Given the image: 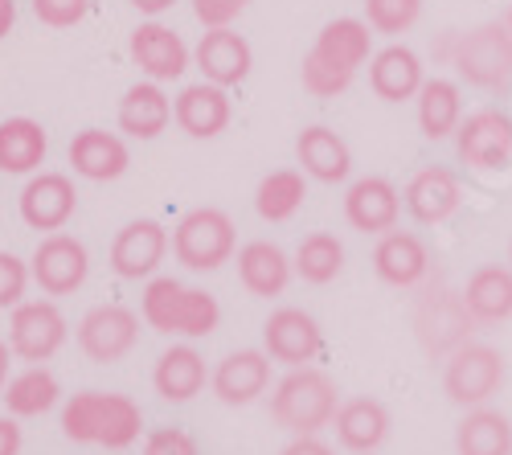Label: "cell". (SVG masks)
Here are the masks:
<instances>
[{
    "mask_svg": "<svg viewBox=\"0 0 512 455\" xmlns=\"http://www.w3.org/2000/svg\"><path fill=\"white\" fill-rule=\"evenodd\" d=\"M373 58V29L361 17H336L328 21L312 50L304 54L300 78H304V91L312 99H336L353 87L357 70Z\"/></svg>",
    "mask_w": 512,
    "mask_h": 455,
    "instance_id": "obj_1",
    "label": "cell"
},
{
    "mask_svg": "<svg viewBox=\"0 0 512 455\" xmlns=\"http://www.w3.org/2000/svg\"><path fill=\"white\" fill-rule=\"evenodd\" d=\"M62 435L82 447L123 451L144 435V410L115 390H78L62 406Z\"/></svg>",
    "mask_w": 512,
    "mask_h": 455,
    "instance_id": "obj_2",
    "label": "cell"
},
{
    "mask_svg": "<svg viewBox=\"0 0 512 455\" xmlns=\"http://www.w3.org/2000/svg\"><path fill=\"white\" fill-rule=\"evenodd\" d=\"M140 316L160 337L201 341L222 324V304L205 287H189L173 275H152L140 296Z\"/></svg>",
    "mask_w": 512,
    "mask_h": 455,
    "instance_id": "obj_3",
    "label": "cell"
},
{
    "mask_svg": "<svg viewBox=\"0 0 512 455\" xmlns=\"http://www.w3.org/2000/svg\"><path fill=\"white\" fill-rule=\"evenodd\" d=\"M340 402H345V398H340V386L332 382L328 369L300 365V369H287V378L275 386V394H271V419L291 439L295 435H320L324 427H332Z\"/></svg>",
    "mask_w": 512,
    "mask_h": 455,
    "instance_id": "obj_4",
    "label": "cell"
},
{
    "mask_svg": "<svg viewBox=\"0 0 512 455\" xmlns=\"http://www.w3.org/2000/svg\"><path fill=\"white\" fill-rule=\"evenodd\" d=\"M472 333H480V324L467 312L463 296L451 292L447 283L426 279L414 300V337H418L422 353L435 361H447L455 349L472 341Z\"/></svg>",
    "mask_w": 512,
    "mask_h": 455,
    "instance_id": "obj_5",
    "label": "cell"
},
{
    "mask_svg": "<svg viewBox=\"0 0 512 455\" xmlns=\"http://www.w3.org/2000/svg\"><path fill=\"white\" fill-rule=\"evenodd\" d=\"M173 255L185 271H218L238 255L234 218L218 205L189 210L173 230Z\"/></svg>",
    "mask_w": 512,
    "mask_h": 455,
    "instance_id": "obj_6",
    "label": "cell"
},
{
    "mask_svg": "<svg viewBox=\"0 0 512 455\" xmlns=\"http://www.w3.org/2000/svg\"><path fill=\"white\" fill-rule=\"evenodd\" d=\"M504 378H508L504 353L484 341H467L443 361V394L463 410L488 406L504 390Z\"/></svg>",
    "mask_w": 512,
    "mask_h": 455,
    "instance_id": "obj_7",
    "label": "cell"
},
{
    "mask_svg": "<svg viewBox=\"0 0 512 455\" xmlns=\"http://www.w3.org/2000/svg\"><path fill=\"white\" fill-rule=\"evenodd\" d=\"M455 70L480 91H504L512 82V29L508 21H488L455 41Z\"/></svg>",
    "mask_w": 512,
    "mask_h": 455,
    "instance_id": "obj_8",
    "label": "cell"
},
{
    "mask_svg": "<svg viewBox=\"0 0 512 455\" xmlns=\"http://www.w3.org/2000/svg\"><path fill=\"white\" fill-rule=\"evenodd\" d=\"M455 152L467 169L476 173H500L512 164V119L496 107H480L463 115L455 132Z\"/></svg>",
    "mask_w": 512,
    "mask_h": 455,
    "instance_id": "obj_9",
    "label": "cell"
},
{
    "mask_svg": "<svg viewBox=\"0 0 512 455\" xmlns=\"http://www.w3.org/2000/svg\"><path fill=\"white\" fill-rule=\"evenodd\" d=\"M70 324L54 300H25L9 316V349L29 365H46L66 345Z\"/></svg>",
    "mask_w": 512,
    "mask_h": 455,
    "instance_id": "obj_10",
    "label": "cell"
},
{
    "mask_svg": "<svg viewBox=\"0 0 512 455\" xmlns=\"http://www.w3.org/2000/svg\"><path fill=\"white\" fill-rule=\"evenodd\" d=\"M78 349L95 365H115L140 341V316L123 304H95L78 320Z\"/></svg>",
    "mask_w": 512,
    "mask_h": 455,
    "instance_id": "obj_11",
    "label": "cell"
},
{
    "mask_svg": "<svg viewBox=\"0 0 512 455\" xmlns=\"http://www.w3.org/2000/svg\"><path fill=\"white\" fill-rule=\"evenodd\" d=\"M29 275L46 296H74L91 275V255L74 234L58 230L37 242V251L29 259Z\"/></svg>",
    "mask_w": 512,
    "mask_h": 455,
    "instance_id": "obj_12",
    "label": "cell"
},
{
    "mask_svg": "<svg viewBox=\"0 0 512 455\" xmlns=\"http://www.w3.org/2000/svg\"><path fill=\"white\" fill-rule=\"evenodd\" d=\"M373 271L386 287L418 292V287L435 275L431 246H426L422 234H414V230H390V234H381L377 246H373Z\"/></svg>",
    "mask_w": 512,
    "mask_h": 455,
    "instance_id": "obj_13",
    "label": "cell"
},
{
    "mask_svg": "<svg viewBox=\"0 0 512 455\" xmlns=\"http://www.w3.org/2000/svg\"><path fill=\"white\" fill-rule=\"evenodd\" d=\"M263 349L271 361L287 365V369H300V365H312L324 349V333L320 324L304 312V308H275L263 324Z\"/></svg>",
    "mask_w": 512,
    "mask_h": 455,
    "instance_id": "obj_14",
    "label": "cell"
},
{
    "mask_svg": "<svg viewBox=\"0 0 512 455\" xmlns=\"http://www.w3.org/2000/svg\"><path fill=\"white\" fill-rule=\"evenodd\" d=\"M21 205V222L29 230H46V234H58L74 210H78V189L66 173H33L17 197Z\"/></svg>",
    "mask_w": 512,
    "mask_h": 455,
    "instance_id": "obj_15",
    "label": "cell"
},
{
    "mask_svg": "<svg viewBox=\"0 0 512 455\" xmlns=\"http://www.w3.org/2000/svg\"><path fill=\"white\" fill-rule=\"evenodd\" d=\"M127 54H132V62L140 66L144 78L152 82H173L189 70V46L185 37L177 29H168L160 21H144L132 29V41H127Z\"/></svg>",
    "mask_w": 512,
    "mask_h": 455,
    "instance_id": "obj_16",
    "label": "cell"
},
{
    "mask_svg": "<svg viewBox=\"0 0 512 455\" xmlns=\"http://www.w3.org/2000/svg\"><path fill=\"white\" fill-rule=\"evenodd\" d=\"M168 255V230L152 218L127 222L111 238V271L119 279H152Z\"/></svg>",
    "mask_w": 512,
    "mask_h": 455,
    "instance_id": "obj_17",
    "label": "cell"
},
{
    "mask_svg": "<svg viewBox=\"0 0 512 455\" xmlns=\"http://www.w3.org/2000/svg\"><path fill=\"white\" fill-rule=\"evenodd\" d=\"M213 398L226 406H250L271 390V357L267 349H238L218 361V369L209 374Z\"/></svg>",
    "mask_w": 512,
    "mask_h": 455,
    "instance_id": "obj_18",
    "label": "cell"
},
{
    "mask_svg": "<svg viewBox=\"0 0 512 455\" xmlns=\"http://www.w3.org/2000/svg\"><path fill=\"white\" fill-rule=\"evenodd\" d=\"M398 218H402V193L394 181L386 177H361L349 185L345 193V222L357 230V234H390L398 230Z\"/></svg>",
    "mask_w": 512,
    "mask_h": 455,
    "instance_id": "obj_19",
    "label": "cell"
},
{
    "mask_svg": "<svg viewBox=\"0 0 512 455\" xmlns=\"http://www.w3.org/2000/svg\"><path fill=\"white\" fill-rule=\"evenodd\" d=\"M193 62L197 70L205 74V82H218V87H242L250 78V66H254V50L242 33L230 29H205L197 50H193Z\"/></svg>",
    "mask_w": 512,
    "mask_h": 455,
    "instance_id": "obj_20",
    "label": "cell"
},
{
    "mask_svg": "<svg viewBox=\"0 0 512 455\" xmlns=\"http://www.w3.org/2000/svg\"><path fill=\"white\" fill-rule=\"evenodd\" d=\"M173 119L177 128L193 140H213L222 136L230 128L234 119V103H230V91L218 87V82H193V87H185L173 103Z\"/></svg>",
    "mask_w": 512,
    "mask_h": 455,
    "instance_id": "obj_21",
    "label": "cell"
},
{
    "mask_svg": "<svg viewBox=\"0 0 512 455\" xmlns=\"http://www.w3.org/2000/svg\"><path fill=\"white\" fill-rule=\"evenodd\" d=\"M336 443L353 451V455H373L381 443L390 439V406L381 402V398H369V394H357V398H345L336 410Z\"/></svg>",
    "mask_w": 512,
    "mask_h": 455,
    "instance_id": "obj_22",
    "label": "cell"
},
{
    "mask_svg": "<svg viewBox=\"0 0 512 455\" xmlns=\"http://www.w3.org/2000/svg\"><path fill=\"white\" fill-rule=\"evenodd\" d=\"M238 283L250 296L259 300H275L287 292V283L295 275V263L287 259V251L271 238H250L246 246H238Z\"/></svg>",
    "mask_w": 512,
    "mask_h": 455,
    "instance_id": "obj_23",
    "label": "cell"
},
{
    "mask_svg": "<svg viewBox=\"0 0 512 455\" xmlns=\"http://www.w3.org/2000/svg\"><path fill=\"white\" fill-rule=\"evenodd\" d=\"M459 201H463L459 177L451 169H443V164H426L406 185V210L422 226H443L459 210Z\"/></svg>",
    "mask_w": 512,
    "mask_h": 455,
    "instance_id": "obj_24",
    "label": "cell"
},
{
    "mask_svg": "<svg viewBox=\"0 0 512 455\" xmlns=\"http://www.w3.org/2000/svg\"><path fill=\"white\" fill-rule=\"evenodd\" d=\"M463 304L472 312V320L480 328H496L512 320V267L504 263H484L467 275L463 283Z\"/></svg>",
    "mask_w": 512,
    "mask_h": 455,
    "instance_id": "obj_25",
    "label": "cell"
},
{
    "mask_svg": "<svg viewBox=\"0 0 512 455\" xmlns=\"http://www.w3.org/2000/svg\"><path fill=\"white\" fill-rule=\"evenodd\" d=\"M422 58L410 50V46H386L369 58V87L377 99L386 103H406V99H418L422 91Z\"/></svg>",
    "mask_w": 512,
    "mask_h": 455,
    "instance_id": "obj_26",
    "label": "cell"
},
{
    "mask_svg": "<svg viewBox=\"0 0 512 455\" xmlns=\"http://www.w3.org/2000/svg\"><path fill=\"white\" fill-rule=\"evenodd\" d=\"M70 164H74V173L87 181H119L127 173V164H132V152H127L123 136L87 128L70 140Z\"/></svg>",
    "mask_w": 512,
    "mask_h": 455,
    "instance_id": "obj_27",
    "label": "cell"
},
{
    "mask_svg": "<svg viewBox=\"0 0 512 455\" xmlns=\"http://www.w3.org/2000/svg\"><path fill=\"white\" fill-rule=\"evenodd\" d=\"M295 156H300V169L320 185H340V181H349V173H353L349 144L340 140L332 128H324V123L300 132V140H295Z\"/></svg>",
    "mask_w": 512,
    "mask_h": 455,
    "instance_id": "obj_28",
    "label": "cell"
},
{
    "mask_svg": "<svg viewBox=\"0 0 512 455\" xmlns=\"http://www.w3.org/2000/svg\"><path fill=\"white\" fill-rule=\"evenodd\" d=\"M173 123V99L164 95L160 82H136L119 99V132L132 140H156Z\"/></svg>",
    "mask_w": 512,
    "mask_h": 455,
    "instance_id": "obj_29",
    "label": "cell"
},
{
    "mask_svg": "<svg viewBox=\"0 0 512 455\" xmlns=\"http://www.w3.org/2000/svg\"><path fill=\"white\" fill-rule=\"evenodd\" d=\"M209 382V369H205V357L193 349V345H173L156 357V369H152V386L164 402H193Z\"/></svg>",
    "mask_w": 512,
    "mask_h": 455,
    "instance_id": "obj_30",
    "label": "cell"
},
{
    "mask_svg": "<svg viewBox=\"0 0 512 455\" xmlns=\"http://www.w3.org/2000/svg\"><path fill=\"white\" fill-rule=\"evenodd\" d=\"M50 152V136L37 119L13 115L0 119V173L9 177H33L41 169V160Z\"/></svg>",
    "mask_w": 512,
    "mask_h": 455,
    "instance_id": "obj_31",
    "label": "cell"
},
{
    "mask_svg": "<svg viewBox=\"0 0 512 455\" xmlns=\"http://www.w3.org/2000/svg\"><path fill=\"white\" fill-rule=\"evenodd\" d=\"M455 451L459 455H512V419L496 406L463 410L455 427Z\"/></svg>",
    "mask_w": 512,
    "mask_h": 455,
    "instance_id": "obj_32",
    "label": "cell"
},
{
    "mask_svg": "<svg viewBox=\"0 0 512 455\" xmlns=\"http://www.w3.org/2000/svg\"><path fill=\"white\" fill-rule=\"evenodd\" d=\"M463 123V95L451 78H426L418 91V128L426 140H447Z\"/></svg>",
    "mask_w": 512,
    "mask_h": 455,
    "instance_id": "obj_33",
    "label": "cell"
},
{
    "mask_svg": "<svg viewBox=\"0 0 512 455\" xmlns=\"http://www.w3.org/2000/svg\"><path fill=\"white\" fill-rule=\"evenodd\" d=\"M308 197V173L304 169H275L254 189V210L263 222H291L304 210Z\"/></svg>",
    "mask_w": 512,
    "mask_h": 455,
    "instance_id": "obj_34",
    "label": "cell"
},
{
    "mask_svg": "<svg viewBox=\"0 0 512 455\" xmlns=\"http://www.w3.org/2000/svg\"><path fill=\"white\" fill-rule=\"evenodd\" d=\"M0 398H5L13 419H37V415H46V410L58 406L62 386H58V378L50 374L46 365H29V369H21L17 378H9V386H5Z\"/></svg>",
    "mask_w": 512,
    "mask_h": 455,
    "instance_id": "obj_35",
    "label": "cell"
},
{
    "mask_svg": "<svg viewBox=\"0 0 512 455\" xmlns=\"http://www.w3.org/2000/svg\"><path fill=\"white\" fill-rule=\"evenodd\" d=\"M291 263H295V275H300L304 283L324 287L345 271V242H340L336 234H328V230H312V234L300 238Z\"/></svg>",
    "mask_w": 512,
    "mask_h": 455,
    "instance_id": "obj_36",
    "label": "cell"
},
{
    "mask_svg": "<svg viewBox=\"0 0 512 455\" xmlns=\"http://www.w3.org/2000/svg\"><path fill=\"white\" fill-rule=\"evenodd\" d=\"M422 17V0H365V25L373 33L398 37Z\"/></svg>",
    "mask_w": 512,
    "mask_h": 455,
    "instance_id": "obj_37",
    "label": "cell"
},
{
    "mask_svg": "<svg viewBox=\"0 0 512 455\" xmlns=\"http://www.w3.org/2000/svg\"><path fill=\"white\" fill-rule=\"evenodd\" d=\"M29 263L17 259L13 251H0V312H9L25 304V287H29Z\"/></svg>",
    "mask_w": 512,
    "mask_h": 455,
    "instance_id": "obj_38",
    "label": "cell"
},
{
    "mask_svg": "<svg viewBox=\"0 0 512 455\" xmlns=\"http://www.w3.org/2000/svg\"><path fill=\"white\" fill-rule=\"evenodd\" d=\"M91 0H33V17L46 29H74L78 21H87Z\"/></svg>",
    "mask_w": 512,
    "mask_h": 455,
    "instance_id": "obj_39",
    "label": "cell"
},
{
    "mask_svg": "<svg viewBox=\"0 0 512 455\" xmlns=\"http://www.w3.org/2000/svg\"><path fill=\"white\" fill-rule=\"evenodd\" d=\"M140 455H201L193 431L185 427H156L144 435V451Z\"/></svg>",
    "mask_w": 512,
    "mask_h": 455,
    "instance_id": "obj_40",
    "label": "cell"
},
{
    "mask_svg": "<svg viewBox=\"0 0 512 455\" xmlns=\"http://www.w3.org/2000/svg\"><path fill=\"white\" fill-rule=\"evenodd\" d=\"M250 0H193V17L205 29H230L242 13H246Z\"/></svg>",
    "mask_w": 512,
    "mask_h": 455,
    "instance_id": "obj_41",
    "label": "cell"
},
{
    "mask_svg": "<svg viewBox=\"0 0 512 455\" xmlns=\"http://www.w3.org/2000/svg\"><path fill=\"white\" fill-rule=\"evenodd\" d=\"M279 455H336L320 435H295Z\"/></svg>",
    "mask_w": 512,
    "mask_h": 455,
    "instance_id": "obj_42",
    "label": "cell"
},
{
    "mask_svg": "<svg viewBox=\"0 0 512 455\" xmlns=\"http://www.w3.org/2000/svg\"><path fill=\"white\" fill-rule=\"evenodd\" d=\"M0 455H21V427L13 415L0 419Z\"/></svg>",
    "mask_w": 512,
    "mask_h": 455,
    "instance_id": "obj_43",
    "label": "cell"
},
{
    "mask_svg": "<svg viewBox=\"0 0 512 455\" xmlns=\"http://www.w3.org/2000/svg\"><path fill=\"white\" fill-rule=\"evenodd\" d=\"M132 5L140 9V13H148V17H160V13H168L177 5V0H132Z\"/></svg>",
    "mask_w": 512,
    "mask_h": 455,
    "instance_id": "obj_44",
    "label": "cell"
},
{
    "mask_svg": "<svg viewBox=\"0 0 512 455\" xmlns=\"http://www.w3.org/2000/svg\"><path fill=\"white\" fill-rule=\"evenodd\" d=\"M17 25V0H0V37Z\"/></svg>",
    "mask_w": 512,
    "mask_h": 455,
    "instance_id": "obj_45",
    "label": "cell"
},
{
    "mask_svg": "<svg viewBox=\"0 0 512 455\" xmlns=\"http://www.w3.org/2000/svg\"><path fill=\"white\" fill-rule=\"evenodd\" d=\"M9 361H13V349H9V341H0V394L9 386Z\"/></svg>",
    "mask_w": 512,
    "mask_h": 455,
    "instance_id": "obj_46",
    "label": "cell"
},
{
    "mask_svg": "<svg viewBox=\"0 0 512 455\" xmlns=\"http://www.w3.org/2000/svg\"><path fill=\"white\" fill-rule=\"evenodd\" d=\"M504 21H508V29H512V9H508V17H504Z\"/></svg>",
    "mask_w": 512,
    "mask_h": 455,
    "instance_id": "obj_47",
    "label": "cell"
},
{
    "mask_svg": "<svg viewBox=\"0 0 512 455\" xmlns=\"http://www.w3.org/2000/svg\"><path fill=\"white\" fill-rule=\"evenodd\" d=\"M508 259H512V246H508Z\"/></svg>",
    "mask_w": 512,
    "mask_h": 455,
    "instance_id": "obj_48",
    "label": "cell"
}]
</instances>
